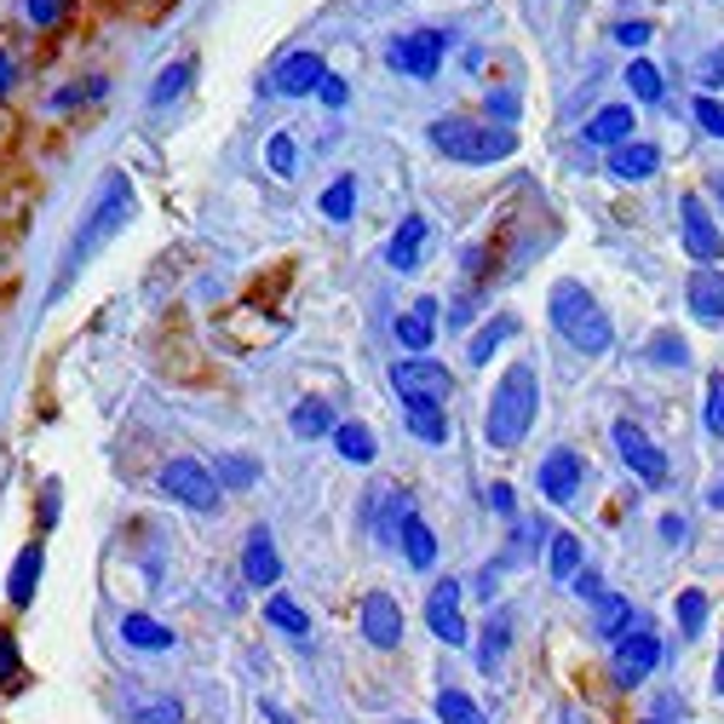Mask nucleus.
<instances>
[{
    "label": "nucleus",
    "instance_id": "29",
    "mask_svg": "<svg viewBox=\"0 0 724 724\" xmlns=\"http://www.w3.org/2000/svg\"><path fill=\"white\" fill-rule=\"evenodd\" d=\"M265 621L270 627H282V633H293V638H311V615L293 604V598H270L265 604Z\"/></svg>",
    "mask_w": 724,
    "mask_h": 724
},
{
    "label": "nucleus",
    "instance_id": "19",
    "mask_svg": "<svg viewBox=\"0 0 724 724\" xmlns=\"http://www.w3.org/2000/svg\"><path fill=\"white\" fill-rule=\"evenodd\" d=\"M690 316L719 328L724 322V270H695L690 277Z\"/></svg>",
    "mask_w": 724,
    "mask_h": 724
},
{
    "label": "nucleus",
    "instance_id": "50",
    "mask_svg": "<svg viewBox=\"0 0 724 724\" xmlns=\"http://www.w3.org/2000/svg\"><path fill=\"white\" fill-rule=\"evenodd\" d=\"M489 506L501 512V517H512V512H517V501H512V489H506V483H494V489H489Z\"/></svg>",
    "mask_w": 724,
    "mask_h": 724
},
{
    "label": "nucleus",
    "instance_id": "23",
    "mask_svg": "<svg viewBox=\"0 0 724 724\" xmlns=\"http://www.w3.org/2000/svg\"><path fill=\"white\" fill-rule=\"evenodd\" d=\"M397 541H403V553H409V564L414 569H432L437 564V535L426 530V523H420L414 512L403 517V530H397Z\"/></svg>",
    "mask_w": 724,
    "mask_h": 724
},
{
    "label": "nucleus",
    "instance_id": "20",
    "mask_svg": "<svg viewBox=\"0 0 724 724\" xmlns=\"http://www.w3.org/2000/svg\"><path fill=\"white\" fill-rule=\"evenodd\" d=\"M397 339H403L409 352H426L437 339V299H420L409 316H397Z\"/></svg>",
    "mask_w": 724,
    "mask_h": 724
},
{
    "label": "nucleus",
    "instance_id": "13",
    "mask_svg": "<svg viewBox=\"0 0 724 724\" xmlns=\"http://www.w3.org/2000/svg\"><path fill=\"white\" fill-rule=\"evenodd\" d=\"M322 81H328V64H322L316 53H293L277 64V75H270V92H282V98H305L316 92Z\"/></svg>",
    "mask_w": 724,
    "mask_h": 724
},
{
    "label": "nucleus",
    "instance_id": "54",
    "mask_svg": "<svg viewBox=\"0 0 724 724\" xmlns=\"http://www.w3.org/2000/svg\"><path fill=\"white\" fill-rule=\"evenodd\" d=\"M713 690L724 695V650H719V667H713Z\"/></svg>",
    "mask_w": 724,
    "mask_h": 724
},
{
    "label": "nucleus",
    "instance_id": "38",
    "mask_svg": "<svg viewBox=\"0 0 724 724\" xmlns=\"http://www.w3.org/2000/svg\"><path fill=\"white\" fill-rule=\"evenodd\" d=\"M684 357H690V352H684V339L672 334V328L650 339V363H661V368H684Z\"/></svg>",
    "mask_w": 724,
    "mask_h": 724
},
{
    "label": "nucleus",
    "instance_id": "28",
    "mask_svg": "<svg viewBox=\"0 0 724 724\" xmlns=\"http://www.w3.org/2000/svg\"><path fill=\"white\" fill-rule=\"evenodd\" d=\"M437 719H443V724H489L483 708L471 702L466 690H437Z\"/></svg>",
    "mask_w": 724,
    "mask_h": 724
},
{
    "label": "nucleus",
    "instance_id": "55",
    "mask_svg": "<svg viewBox=\"0 0 724 724\" xmlns=\"http://www.w3.org/2000/svg\"><path fill=\"white\" fill-rule=\"evenodd\" d=\"M708 501H713V506H719V512H724V478H719V483H713V494H708Z\"/></svg>",
    "mask_w": 724,
    "mask_h": 724
},
{
    "label": "nucleus",
    "instance_id": "37",
    "mask_svg": "<svg viewBox=\"0 0 724 724\" xmlns=\"http://www.w3.org/2000/svg\"><path fill=\"white\" fill-rule=\"evenodd\" d=\"M254 478H259L254 460H242V455H224V460H219V489H247Z\"/></svg>",
    "mask_w": 724,
    "mask_h": 724
},
{
    "label": "nucleus",
    "instance_id": "4",
    "mask_svg": "<svg viewBox=\"0 0 724 724\" xmlns=\"http://www.w3.org/2000/svg\"><path fill=\"white\" fill-rule=\"evenodd\" d=\"M432 144L443 149L448 161H466V167H489V161H506L517 149V133L506 127H483V121H466V115H443L432 121Z\"/></svg>",
    "mask_w": 724,
    "mask_h": 724
},
{
    "label": "nucleus",
    "instance_id": "31",
    "mask_svg": "<svg viewBox=\"0 0 724 724\" xmlns=\"http://www.w3.org/2000/svg\"><path fill=\"white\" fill-rule=\"evenodd\" d=\"M352 208H357V179L345 172V179H334L328 190H322V213H328V219H352Z\"/></svg>",
    "mask_w": 724,
    "mask_h": 724
},
{
    "label": "nucleus",
    "instance_id": "5",
    "mask_svg": "<svg viewBox=\"0 0 724 724\" xmlns=\"http://www.w3.org/2000/svg\"><path fill=\"white\" fill-rule=\"evenodd\" d=\"M161 489H167L179 506H190V512H213V506L224 501L219 478H213L202 460H167V466H161Z\"/></svg>",
    "mask_w": 724,
    "mask_h": 724
},
{
    "label": "nucleus",
    "instance_id": "53",
    "mask_svg": "<svg viewBox=\"0 0 724 724\" xmlns=\"http://www.w3.org/2000/svg\"><path fill=\"white\" fill-rule=\"evenodd\" d=\"M265 719H270V724H293V719H288V713L277 708V702H265Z\"/></svg>",
    "mask_w": 724,
    "mask_h": 724
},
{
    "label": "nucleus",
    "instance_id": "2",
    "mask_svg": "<svg viewBox=\"0 0 724 724\" xmlns=\"http://www.w3.org/2000/svg\"><path fill=\"white\" fill-rule=\"evenodd\" d=\"M541 409V380H535V368L530 363H512L501 374V386H494L489 397V420H483V437L494 448H517L523 432H530V420Z\"/></svg>",
    "mask_w": 724,
    "mask_h": 724
},
{
    "label": "nucleus",
    "instance_id": "33",
    "mask_svg": "<svg viewBox=\"0 0 724 724\" xmlns=\"http://www.w3.org/2000/svg\"><path fill=\"white\" fill-rule=\"evenodd\" d=\"M576 569H581V541L576 535H553V576L576 581Z\"/></svg>",
    "mask_w": 724,
    "mask_h": 724
},
{
    "label": "nucleus",
    "instance_id": "44",
    "mask_svg": "<svg viewBox=\"0 0 724 724\" xmlns=\"http://www.w3.org/2000/svg\"><path fill=\"white\" fill-rule=\"evenodd\" d=\"M316 98H322V104H328V110H339V104H345V98H352V92H345V81H339V75H328V81L316 87Z\"/></svg>",
    "mask_w": 724,
    "mask_h": 724
},
{
    "label": "nucleus",
    "instance_id": "7",
    "mask_svg": "<svg viewBox=\"0 0 724 724\" xmlns=\"http://www.w3.org/2000/svg\"><path fill=\"white\" fill-rule=\"evenodd\" d=\"M443 46H448V35H437V30L397 35V41L386 46V64H391L397 75H414V81H432V75H437V64H443Z\"/></svg>",
    "mask_w": 724,
    "mask_h": 724
},
{
    "label": "nucleus",
    "instance_id": "12",
    "mask_svg": "<svg viewBox=\"0 0 724 724\" xmlns=\"http://www.w3.org/2000/svg\"><path fill=\"white\" fill-rule=\"evenodd\" d=\"M621 650H615V684H644L650 679V667L661 661V638L656 633H627V638H615Z\"/></svg>",
    "mask_w": 724,
    "mask_h": 724
},
{
    "label": "nucleus",
    "instance_id": "39",
    "mask_svg": "<svg viewBox=\"0 0 724 724\" xmlns=\"http://www.w3.org/2000/svg\"><path fill=\"white\" fill-rule=\"evenodd\" d=\"M708 432L724 437V374H713V380H708Z\"/></svg>",
    "mask_w": 724,
    "mask_h": 724
},
{
    "label": "nucleus",
    "instance_id": "26",
    "mask_svg": "<svg viewBox=\"0 0 724 724\" xmlns=\"http://www.w3.org/2000/svg\"><path fill=\"white\" fill-rule=\"evenodd\" d=\"M409 432L420 443H448V414H443V403H409Z\"/></svg>",
    "mask_w": 724,
    "mask_h": 724
},
{
    "label": "nucleus",
    "instance_id": "27",
    "mask_svg": "<svg viewBox=\"0 0 724 724\" xmlns=\"http://www.w3.org/2000/svg\"><path fill=\"white\" fill-rule=\"evenodd\" d=\"M334 432V414H328V403H316V397H305V403L293 409V437H328Z\"/></svg>",
    "mask_w": 724,
    "mask_h": 724
},
{
    "label": "nucleus",
    "instance_id": "47",
    "mask_svg": "<svg viewBox=\"0 0 724 724\" xmlns=\"http://www.w3.org/2000/svg\"><path fill=\"white\" fill-rule=\"evenodd\" d=\"M661 541H672V546H679V541H690V523H684L679 512H667V517H661Z\"/></svg>",
    "mask_w": 724,
    "mask_h": 724
},
{
    "label": "nucleus",
    "instance_id": "14",
    "mask_svg": "<svg viewBox=\"0 0 724 724\" xmlns=\"http://www.w3.org/2000/svg\"><path fill=\"white\" fill-rule=\"evenodd\" d=\"M684 247H690V254L695 259H702V265H713L719 254H724V236H719V224L708 219V208H702V196H684Z\"/></svg>",
    "mask_w": 724,
    "mask_h": 724
},
{
    "label": "nucleus",
    "instance_id": "9",
    "mask_svg": "<svg viewBox=\"0 0 724 724\" xmlns=\"http://www.w3.org/2000/svg\"><path fill=\"white\" fill-rule=\"evenodd\" d=\"M460 581H437L432 598H426V621H432V633L448 644V650H460L466 644V615H460Z\"/></svg>",
    "mask_w": 724,
    "mask_h": 724
},
{
    "label": "nucleus",
    "instance_id": "22",
    "mask_svg": "<svg viewBox=\"0 0 724 724\" xmlns=\"http://www.w3.org/2000/svg\"><path fill=\"white\" fill-rule=\"evenodd\" d=\"M512 334H517V316H494V322H483V328L471 334V345H466V363H478V368H483Z\"/></svg>",
    "mask_w": 724,
    "mask_h": 724
},
{
    "label": "nucleus",
    "instance_id": "35",
    "mask_svg": "<svg viewBox=\"0 0 724 724\" xmlns=\"http://www.w3.org/2000/svg\"><path fill=\"white\" fill-rule=\"evenodd\" d=\"M679 627H684V638L708 627V592H679Z\"/></svg>",
    "mask_w": 724,
    "mask_h": 724
},
{
    "label": "nucleus",
    "instance_id": "41",
    "mask_svg": "<svg viewBox=\"0 0 724 724\" xmlns=\"http://www.w3.org/2000/svg\"><path fill=\"white\" fill-rule=\"evenodd\" d=\"M270 172H277V179H288V172H293V138L288 133L270 138Z\"/></svg>",
    "mask_w": 724,
    "mask_h": 724
},
{
    "label": "nucleus",
    "instance_id": "24",
    "mask_svg": "<svg viewBox=\"0 0 724 724\" xmlns=\"http://www.w3.org/2000/svg\"><path fill=\"white\" fill-rule=\"evenodd\" d=\"M121 638H127L133 650H172V627H161V621H149V615H121Z\"/></svg>",
    "mask_w": 724,
    "mask_h": 724
},
{
    "label": "nucleus",
    "instance_id": "17",
    "mask_svg": "<svg viewBox=\"0 0 724 724\" xmlns=\"http://www.w3.org/2000/svg\"><path fill=\"white\" fill-rule=\"evenodd\" d=\"M661 167V149L656 144H615L610 149V179H621V185H638V179H650V172Z\"/></svg>",
    "mask_w": 724,
    "mask_h": 724
},
{
    "label": "nucleus",
    "instance_id": "8",
    "mask_svg": "<svg viewBox=\"0 0 724 724\" xmlns=\"http://www.w3.org/2000/svg\"><path fill=\"white\" fill-rule=\"evenodd\" d=\"M363 638L374 650H397L403 644V604L391 592H368L363 598Z\"/></svg>",
    "mask_w": 724,
    "mask_h": 724
},
{
    "label": "nucleus",
    "instance_id": "34",
    "mask_svg": "<svg viewBox=\"0 0 724 724\" xmlns=\"http://www.w3.org/2000/svg\"><path fill=\"white\" fill-rule=\"evenodd\" d=\"M506 633H512V621H506V615H494V621H489V633H483V650H478V667H483V672H494V661L506 656Z\"/></svg>",
    "mask_w": 724,
    "mask_h": 724
},
{
    "label": "nucleus",
    "instance_id": "21",
    "mask_svg": "<svg viewBox=\"0 0 724 724\" xmlns=\"http://www.w3.org/2000/svg\"><path fill=\"white\" fill-rule=\"evenodd\" d=\"M633 138V110L627 104H610V110H598L592 121H587V144H627Z\"/></svg>",
    "mask_w": 724,
    "mask_h": 724
},
{
    "label": "nucleus",
    "instance_id": "16",
    "mask_svg": "<svg viewBox=\"0 0 724 724\" xmlns=\"http://www.w3.org/2000/svg\"><path fill=\"white\" fill-rule=\"evenodd\" d=\"M426 236H432V224L420 219V213H409V219H403V231L386 242L391 270H420V259H426Z\"/></svg>",
    "mask_w": 724,
    "mask_h": 724
},
{
    "label": "nucleus",
    "instance_id": "56",
    "mask_svg": "<svg viewBox=\"0 0 724 724\" xmlns=\"http://www.w3.org/2000/svg\"><path fill=\"white\" fill-rule=\"evenodd\" d=\"M719 196H724V179H719Z\"/></svg>",
    "mask_w": 724,
    "mask_h": 724
},
{
    "label": "nucleus",
    "instance_id": "45",
    "mask_svg": "<svg viewBox=\"0 0 724 724\" xmlns=\"http://www.w3.org/2000/svg\"><path fill=\"white\" fill-rule=\"evenodd\" d=\"M615 41L621 46H644L650 41V23H615Z\"/></svg>",
    "mask_w": 724,
    "mask_h": 724
},
{
    "label": "nucleus",
    "instance_id": "40",
    "mask_svg": "<svg viewBox=\"0 0 724 724\" xmlns=\"http://www.w3.org/2000/svg\"><path fill=\"white\" fill-rule=\"evenodd\" d=\"M695 121H702V133L724 138V104L719 98H695Z\"/></svg>",
    "mask_w": 724,
    "mask_h": 724
},
{
    "label": "nucleus",
    "instance_id": "42",
    "mask_svg": "<svg viewBox=\"0 0 724 724\" xmlns=\"http://www.w3.org/2000/svg\"><path fill=\"white\" fill-rule=\"evenodd\" d=\"M23 12H30V23H41V30H46V23L64 18V0H23Z\"/></svg>",
    "mask_w": 724,
    "mask_h": 724
},
{
    "label": "nucleus",
    "instance_id": "43",
    "mask_svg": "<svg viewBox=\"0 0 724 724\" xmlns=\"http://www.w3.org/2000/svg\"><path fill=\"white\" fill-rule=\"evenodd\" d=\"M512 115H517V98H512V92H489V121L512 127Z\"/></svg>",
    "mask_w": 724,
    "mask_h": 724
},
{
    "label": "nucleus",
    "instance_id": "10",
    "mask_svg": "<svg viewBox=\"0 0 724 724\" xmlns=\"http://www.w3.org/2000/svg\"><path fill=\"white\" fill-rule=\"evenodd\" d=\"M615 448H621V460H627L644 483H667V455L633 426V420H615Z\"/></svg>",
    "mask_w": 724,
    "mask_h": 724
},
{
    "label": "nucleus",
    "instance_id": "57",
    "mask_svg": "<svg viewBox=\"0 0 724 724\" xmlns=\"http://www.w3.org/2000/svg\"><path fill=\"white\" fill-rule=\"evenodd\" d=\"M409 724H414V719H409Z\"/></svg>",
    "mask_w": 724,
    "mask_h": 724
},
{
    "label": "nucleus",
    "instance_id": "52",
    "mask_svg": "<svg viewBox=\"0 0 724 724\" xmlns=\"http://www.w3.org/2000/svg\"><path fill=\"white\" fill-rule=\"evenodd\" d=\"M0 92H12V58L0 53Z\"/></svg>",
    "mask_w": 724,
    "mask_h": 724
},
{
    "label": "nucleus",
    "instance_id": "48",
    "mask_svg": "<svg viewBox=\"0 0 724 724\" xmlns=\"http://www.w3.org/2000/svg\"><path fill=\"white\" fill-rule=\"evenodd\" d=\"M18 672V644H12V633H0V679H12Z\"/></svg>",
    "mask_w": 724,
    "mask_h": 724
},
{
    "label": "nucleus",
    "instance_id": "15",
    "mask_svg": "<svg viewBox=\"0 0 724 724\" xmlns=\"http://www.w3.org/2000/svg\"><path fill=\"white\" fill-rule=\"evenodd\" d=\"M242 576H247V587H277L282 558H277V541H270V530L247 535V546H242Z\"/></svg>",
    "mask_w": 724,
    "mask_h": 724
},
{
    "label": "nucleus",
    "instance_id": "30",
    "mask_svg": "<svg viewBox=\"0 0 724 724\" xmlns=\"http://www.w3.org/2000/svg\"><path fill=\"white\" fill-rule=\"evenodd\" d=\"M633 627V610L621 598H598V638H627Z\"/></svg>",
    "mask_w": 724,
    "mask_h": 724
},
{
    "label": "nucleus",
    "instance_id": "46",
    "mask_svg": "<svg viewBox=\"0 0 724 724\" xmlns=\"http://www.w3.org/2000/svg\"><path fill=\"white\" fill-rule=\"evenodd\" d=\"M576 592H581V598H592V604L604 598V581H598V569H576Z\"/></svg>",
    "mask_w": 724,
    "mask_h": 724
},
{
    "label": "nucleus",
    "instance_id": "36",
    "mask_svg": "<svg viewBox=\"0 0 724 724\" xmlns=\"http://www.w3.org/2000/svg\"><path fill=\"white\" fill-rule=\"evenodd\" d=\"M185 81H190V64H167V69L156 75V92H149V104H172V98L185 92Z\"/></svg>",
    "mask_w": 724,
    "mask_h": 724
},
{
    "label": "nucleus",
    "instance_id": "6",
    "mask_svg": "<svg viewBox=\"0 0 724 724\" xmlns=\"http://www.w3.org/2000/svg\"><path fill=\"white\" fill-rule=\"evenodd\" d=\"M391 386L403 391V403H448V397H455V380H448V368L432 363V357L391 363Z\"/></svg>",
    "mask_w": 724,
    "mask_h": 724
},
{
    "label": "nucleus",
    "instance_id": "3",
    "mask_svg": "<svg viewBox=\"0 0 724 724\" xmlns=\"http://www.w3.org/2000/svg\"><path fill=\"white\" fill-rule=\"evenodd\" d=\"M546 311H553V328L576 345V352H587V357H604L610 352V316L598 311V299L581 288V282H558L553 288V299H546Z\"/></svg>",
    "mask_w": 724,
    "mask_h": 724
},
{
    "label": "nucleus",
    "instance_id": "32",
    "mask_svg": "<svg viewBox=\"0 0 724 724\" xmlns=\"http://www.w3.org/2000/svg\"><path fill=\"white\" fill-rule=\"evenodd\" d=\"M627 87H633V98H638V104H661V69L656 64H633L627 69Z\"/></svg>",
    "mask_w": 724,
    "mask_h": 724
},
{
    "label": "nucleus",
    "instance_id": "1",
    "mask_svg": "<svg viewBox=\"0 0 724 724\" xmlns=\"http://www.w3.org/2000/svg\"><path fill=\"white\" fill-rule=\"evenodd\" d=\"M127 219H133V185L121 179V172H110L104 190H98V202H92V208H87V219H81V231H75V242L64 247V277H58V288H64V282H69L75 270H81V265H87L104 242H115Z\"/></svg>",
    "mask_w": 724,
    "mask_h": 724
},
{
    "label": "nucleus",
    "instance_id": "51",
    "mask_svg": "<svg viewBox=\"0 0 724 724\" xmlns=\"http://www.w3.org/2000/svg\"><path fill=\"white\" fill-rule=\"evenodd\" d=\"M41 517L58 523V483H46V501H41Z\"/></svg>",
    "mask_w": 724,
    "mask_h": 724
},
{
    "label": "nucleus",
    "instance_id": "58",
    "mask_svg": "<svg viewBox=\"0 0 724 724\" xmlns=\"http://www.w3.org/2000/svg\"><path fill=\"white\" fill-rule=\"evenodd\" d=\"M650 724H656V719H650Z\"/></svg>",
    "mask_w": 724,
    "mask_h": 724
},
{
    "label": "nucleus",
    "instance_id": "18",
    "mask_svg": "<svg viewBox=\"0 0 724 724\" xmlns=\"http://www.w3.org/2000/svg\"><path fill=\"white\" fill-rule=\"evenodd\" d=\"M41 569H46V546L35 541V546H23L18 553V564H12V576H7V598L18 610H30L35 604V587H41Z\"/></svg>",
    "mask_w": 724,
    "mask_h": 724
},
{
    "label": "nucleus",
    "instance_id": "49",
    "mask_svg": "<svg viewBox=\"0 0 724 724\" xmlns=\"http://www.w3.org/2000/svg\"><path fill=\"white\" fill-rule=\"evenodd\" d=\"M144 724H179V702H161V708H144Z\"/></svg>",
    "mask_w": 724,
    "mask_h": 724
},
{
    "label": "nucleus",
    "instance_id": "25",
    "mask_svg": "<svg viewBox=\"0 0 724 724\" xmlns=\"http://www.w3.org/2000/svg\"><path fill=\"white\" fill-rule=\"evenodd\" d=\"M334 448H339V460H352V466H368L374 455H380V443H374L368 426H357V420H345V426H334Z\"/></svg>",
    "mask_w": 724,
    "mask_h": 724
},
{
    "label": "nucleus",
    "instance_id": "11",
    "mask_svg": "<svg viewBox=\"0 0 724 724\" xmlns=\"http://www.w3.org/2000/svg\"><path fill=\"white\" fill-rule=\"evenodd\" d=\"M535 478H541V494H546V501H553V506H569V501H576V489H581V455H576V448H553V455L541 460Z\"/></svg>",
    "mask_w": 724,
    "mask_h": 724
}]
</instances>
